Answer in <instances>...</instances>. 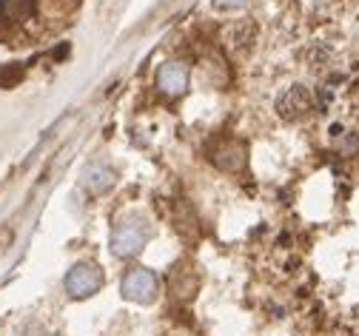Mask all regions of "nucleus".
Returning a JSON list of instances; mask_svg holds the SVG:
<instances>
[{"mask_svg": "<svg viewBox=\"0 0 359 336\" xmlns=\"http://www.w3.org/2000/svg\"><path fill=\"white\" fill-rule=\"evenodd\" d=\"M211 4H214V9L226 12V9H240V6H245L248 0H211Z\"/></svg>", "mask_w": 359, "mask_h": 336, "instance_id": "nucleus-11", "label": "nucleus"}, {"mask_svg": "<svg viewBox=\"0 0 359 336\" xmlns=\"http://www.w3.org/2000/svg\"><path fill=\"white\" fill-rule=\"evenodd\" d=\"M114 180H117V174L109 166H100V163L88 166L83 171V188L88 191V194H103V191H109L114 185Z\"/></svg>", "mask_w": 359, "mask_h": 336, "instance_id": "nucleus-8", "label": "nucleus"}, {"mask_svg": "<svg viewBox=\"0 0 359 336\" xmlns=\"http://www.w3.org/2000/svg\"><path fill=\"white\" fill-rule=\"evenodd\" d=\"M334 146L339 154H356L359 152V137L345 128H334Z\"/></svg>", "mask_w": 359, "mask_h": 336, "instance_id": "nucleus-10", "label": "nucleus"}, {"mask_svg": "<svg viewBox=\"0 0 359 336\" xmlns=\"http://www.w3.org/2000/svg\"><path fill=\"white\" fill-rule=\"evenodd\" d=\"M123 297L131 302H151L160 291V282L149 268H134L123 276Z\"/></svg>", "mask_w": 359, "mask_h": 336, "instance_id": "nucleus-4", "label": "nucleus"}, {"mask_svg": "<svg viewBox=\"0 0 359 336\" xmlns=\"http://www.w3.org/2000/svg\"><path fill=\"white\" fill-rule=\"evenodd\" d=\"M222 37H226V46H229L231 52L243 55V52H248L251 46L257 43V37H259V26H257L254 20L243 18V20L229 23V26H226V32H222Z\"/></svg>", "mask_w": 359, "mask_h": 336, "instance_id": "nucleus-5", "label": "nucleus"}, {"mask_svg": "<svg viewBox=\"0 0 359 336\" xmlns=\"http://www.w3.org/2000/svg\"><path fill=\"white\" fill-rule=\"evenodd\" d=\"M23 77H26L23 63H4L0 66V88H15V86H20Z\"/></svg>", "mask_w": 359, "mask_h": 336, "instance_id": "nucleus-9", "label": "nucleus"}, {"mask_svg": "<svg viewBox=\"0 0 359 336\" xmlns=\"http://www.w3.org/2000/svg\"><path fill=\"white\" fill-rule=\"evenodd\" d=\"M211 160L226 171H240L245 166V146L237 140H222L219 146L211 149Z\"/></svg>", "mask_w": 359, "mask_h": 336, "instance_id": "nucleus-7", "label": "nucleus"}, {"mask_svg": "<svg viewBox=\"0 0 359 336\" xmlns=\"http://www.w3.org/2000/svg\"><path fill=\"white\" fill-rule=\"evenodd\" d=\"M274 112H277V117L285 120V123H299V120H305V117L313 112V94H311V88L302 86V83L288 86V88L280 94V98H277Z\"/></svg>", "mask_w": 359, "mask_h": 336, "instance_id": "nucleus-2", "label": "nucleus"}, {"mask_svg": "<svg viewBox=\"0 0 359 336\" xmlns=\"http://www.w3.org/2000/svg\"><path fill=\"white\" fill-rule=\"evenodd\" d=\"M157 86H160L165 94H183L186 86H189V66L180 63V60L163 63L160 72H157Z\"/></svg>", "mask_w": 359, "mask_h": 336, "instance_id": "nucleus-6", "label": "nucleus"}, {"mask_svg": "<svg viewBox=\"0 0 359 336\" xmlns=\"http://www.w3.org/2000/svg\"><path fill=\"white\" fill-rule=\"evenodd\" d=\"M149 243V225L143 217H123L111 234V251L117 257H137Z\"/></svg>", "mask_w": 359, "mask_h": 336, "instance_id": "nucleus-1", "label": "nucleus"}, {"mask_svg": "<svg viewBox=\"0 0 359 336\" xmlns=\"http://www.w3.org/2000/svg\"><path fill=\"white\" fill-rule=\"evenodd\" d=\"M100 285H103V271L95 262H77L63 279V288L72 300H86L97 294Z\"/></svg>", "mask_w": 359, "mask_h": 336, "instance_id": "nucleus-3", "label": "nucleus"}]
</instances>
